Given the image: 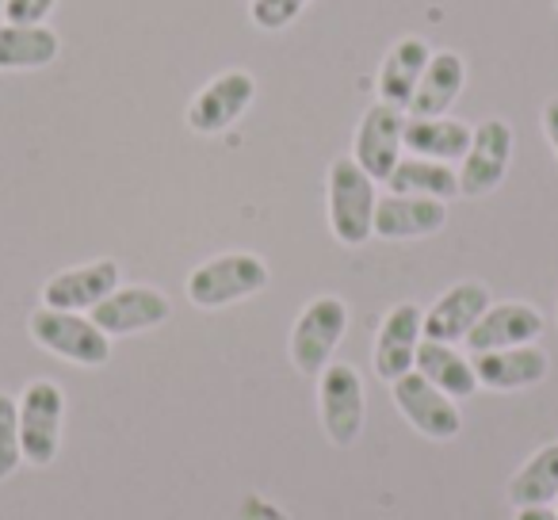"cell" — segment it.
<instances>
[{
	"label": "cell",
	"instance_id": "obj_15",
	"mask_svg": "<svg viewBox=\"0 0 558 520\" xmlns=\"http://www.w3.org/2000/svg\"><path fill=\"white\" fill-rule=\"evenodd\" d=\"M448 222V203L428 199V195H383L375 203V238L383 241H413L440 233Z\"/></svg>",
	"mask_w": 558,
	"mask_h": 520
},
{
	"label": "cell",
	"instance_id": "obj_31",
	"mask_svg": "<svg viewBox=\"0 0 558 520\" xmlns=\"http://www.w3.org/2000/svg\"><path fill=\"white\" fill-rule=\"evenodd\" d=\"M555 318H558V306H555Z\"/></svg>",
	"mask_w": 558,
	"mask_h": 520
},
{
	"label": "cell",
	"instance_id": "obj_8",
	"mask_svg": "<svg viewBox=\"0 0 558 520\" xmlns=\"http://www.w3.org/2000/svg\"><path fill=\"white\" fill-rule=\"evenodd\" d=\"M512 161V126L505 119H482L471 131V146L459 161V195L482 199L494 188H501Z\"/></svg>",
	"mask_w": 558,
	"mask_h": 520
},
{
	"label": "cell",
	"instance_id": "obj_30",
	"mask_svg": "<svg viewBox=\"0 0 558 520\" xmlns=\"http://www.w3.org/2000/svg\"><path fill=\"white\" fill-rule=\"evenodd\" d=\"M555 512H558V497H555Z\"/></svg>",
	"mask_w": 558,
	"mask_h": 520
},
{
	"label": "cell",
	"instance_id": "obj_14",
	"mask_svg": "<svg viewBox=\"0 0 558 520\" xmlns=\"http://www.w3.org/2000/svg\"><path fill=\"white\" fill-rule=\"evenodd\" d=\"M489 288L478 280H463L451 283L440 299L425 311V341H444V344H459L466 341L478 318L489 311Z\"/></svg>",
	"mask_w": 558,
	"mask_h": 520
},
{
	"label": "cell",
	"instance_id": "obj_25",
	"mask_svg": "<svg viewBox=\"0 0 558 520\" xmlns=\"http://www.w3.org/2000/svg\"><path fill=\"white\" fill-rule=\"evenodd\" d=\"M24 463V444H20V406L12 395L0 390V482L12 479Z\"/></svg>",
	"mask_w": 558,
	"mask_h": 520
},
{
	"label": "cell",
	"instance_id": "obj_2",
	"mask_svg": "<svg viewBox=\"0 0 558 520\" xmlns=\"http://www.w3.org/2000/svg\"><path fill=\"white\" fill-rule=\"evenodd\" d=\"M375 180L356 165V157H337L329 165V230L341 245L356 249L372 238L375 226Z\"/></svg>",
	"mask_w": 558,
	"mask_h": 520
},
{
	"label": "cell",
	"instance_id": "obj_22",
	"mask_svg": "<svg viewBox=\"0 0 558 520\" xmlns=\"http://www.w3.org/2000/svg\"><path fill=\"white\" fill-rule=\"evenodd\" d=\"M413 372H421L436 390H444L448 398H471L478 390V375H474V360L463 356L456 344L444 341H421L417 364Z\"/></svg>",
	"mask_w": 558,
	"mask_h": 520
},
{
	"label": "cell",
	"instance_id": "obj_21",
	"mask_svg": "<svg viewBox=\"0 0 558 520\" xmlns=\"http://www.w3.org/2000/svg\"><path fill=\"white\" fill-rule=\"evenodd\" d=\"M62 55V39L47 24H0V70H47Z\"/></svg>",
	"mask_w": 558,
	"mask_h": 520
},
{
	"label": "cell",
	"instance_id": "obj_28",
	"mask_svg": "<svg viewBox=\"0 0 558 520\" xmlns=\"http://www.w3.org/2000/svg\"><path fill=\"white\" fill-rule=\"evenodd\" d=\"M539 123H543V138H547V146L555 149V157H558V96H550V100L543 104Z\"/></svg>",
	"mask_w": 558,
	"mask_h": 520
},
{
	"label": "cell",
	"instance_id": "obj_20",
	"mask_svg": "<svg viewBox=\"0 0 558 520\" xmlns=\"http://www.w3.org/2000/svg\"><path fill=\"white\" fill-rule=\"evenodd\" d=\"M471 131L474 126L459 123V119L436 116V119H413L405 116V134L402 146L410 149L413 157H428V161H463L466 146H471Z\"/></svg>",
	"mask_w": 558,
	"mask_h": 520
},
{
	"label": "cell",
	"instance_id": "obj_11",
	"mask_svg": "<svg viewBox=\"0 0 558 520\" xmlns=\"http://www.w3.org/2000/svg\"><path fill=\"white\" fill-rule=\"evenodd\" d=\"M425 341V311L417 303H398L379 322V337H375V375L383 383H395L413 372L417 364V349Z\"/></svg>",
	"mask_w": 558,
	"mask_h": 520
},
{
	"label": "cell",
	"instance_id": "obj_27",
	"mask_svg": "<svg viewBox=\"0 0 558 520\" xmlns=\"http://www.w3.org/2000/svg\"><path fill=\"white\" fill-rule=\"evenodd\" d=\"M58 0H4V24H47Z\"/></svg>",
	"mask_w": 558,
	"mask_h": 520
},
{
	"label": "cell",
	"instance_id": "obj_4",
	"mask_svg": "<svg viewBox=\"0 0 558 520\" xmlns=\"http://www.w3.org/2000/svg\"><path fill=\"white\" fill-rule=\"evenodd\" d=\"M32 329L35 344L54 356L70 360V364H81V367H104L111 360V337L96 326L88 314H73V311H43L32 314L27 322Z\"/></svg>",
	"mask_w": 558,
	"mask_h": 520
},
{
	"label": "cell",
	"instance_id": "obj_29",
	"mask_svg": "<svg viewBox=\"0 0 558 520\" xmlns=\"http://www.w3.org/2000/svg\"><path fill=\"white\" fill-rule=\"evenodd\" d=\"M512 520H558V512L550 505H539V509H517Z\"/></svg>",
	"mask_w": 558,
	"mask_h": 520
},
{
	"label": "cell",
	"instance_id": "obj_5",
	"mask_svg": "<svg viewBox=\"0 0 558 520\" xmlns=\"http://www.w3.org/2000/svg\"><path fill=\"white\" fill-rule=\"evenodd\" d=\"M20 406V444H24V463L50 467L62 448L65 425V390L50 379H35L16 398Z\"/></svg>",
	"mask_w": 558,
	"mask_h": 520
},
{
	"label": "cell",
	"instance_id": "obj_13",
	"mask_svg": "<svg viewBox=\"0 0 558 520\" xmlns=\"http://www.w3.org/2000/svg\"><path fill=\"white\" fill-rule=\"evenodd\" d=\"M119 283H123V273H119L116 261H93V265L65 268V273L50 276V280L43 283V306H50V311L88 314L93 306H100Z\"/></svg>",
	"mask_w": 558,
	"mask_h": 520
},
{
	"label": "cell",
	"instance_id": "obj_10",
	"mask_svg": "<svg viewBox=\"0 0 558 520\" xmlns=\"http://www.w3.org/2000/svg\"><path fill=\"white\" fill-rule=\"evenodd\" d=\"M395 406L421 436L428 440H456L463 433V413H459L456 398H448L444 390H436L421 372H410L402 379L390 383Z\"/></svg>",
	"mask_w": 558,
	"mask_h": 520
},
{
	"label": "cell",
	"instance_id": "obj_6",
	"mask_svg": "<svg viewBox=\"0 0 558 520\" xmlns=\"http://www.w3.org/2000/svg\"><path fill=\"white\" fill-rule=\"evenodd\" d=\"M318 413H322V428L337 448H349L360 440L364 433V379L352 364H329L318 375Z\"/></svg>",
	"mask_w": 558,
	"mask_h": 520
},
{
	"label": "cell",
	"instance_id": "obj_26",
	"mask_svg": "<svg viewBox=\"0 0 558 520\" xmlns=\"http://www.w3.org/2000/svg\"><path fill=\"white\" fill-rule=\"evenodd\" d=\"M311 0H253L248 4V16L260 32H283L288 24H295L303 16V9Z\"/></svg>",
	"mask_w": 558,
	"mask_h": 520
},
{
	"label": "cell",
	"instance_id": "obj_24",
	"mask_svg": "<svg viewBox=\"0 0 558 520\" xmlns=\"http://www.w3.org/2000/svg\"><path fill=\"white\" fill-rule=\"evenodd\" d=\"M387 188L395 195H428V199H456L459 195V172L444 161H428V157H402L390 172Z\"/></svg>",
	"mask_w": 558,
	"mask_h": 520
},
{
	"label": "cell",
	"instance_id": "obj_32",
	"mask_svg": "<svg viewBox=\"0 0 558 520\" xmlns=\"http://www.w3.org/2000/svg\"><path fill=\"white\" fill-rule=\"evenodd\" d=\"M555 9H558V0H555Z\"/></svg>",
	"mask_w": 558,
	"mask_h": 520
},
{
	"label": "cell",
	"instance_id": "obj_23",
	"mask_svg": "<svg viewBox=\"0 0 558 520\" xmlns=\"http://www.w3.org/2000/svg\"><path fill=\"white\" fill-rule=\"evenodd\" d=\"M509 501L512 509H539L555 505L558 497V444H543L524 467L509 479Z\"/></svg>",
	"mask_w": 558,
	"mask_h": 520
},
{
	"label": "cell",
	"instance_id": "obj_16",
	"mask_svg": "<svg viewBox=\"0 0 558 520\" xmlns=\"http://www.w3.org/2000/svg\"><path fill=\"white\" fill-rule=\"evenodd\" d=\"M543 334V314L532 303H489V311L478 318V326L466 334L471 356L478 352L512 349V344H535Z\"/></svg>",
	"mask_w": 558,
	"mask_h": 520
},
{
	"label": "cell",
	"instance_id": "obj_19",
	"mask_svg": "<svg viewBox=\"0 0 558 520\" xmlns=\"http://www.w3.org/2000/svg\"><path fill=\"white\" fill-rule=\"evenodd\" d=\"M433 58V47H428L421 35H402L395 47L387 50L379 65V100L383 104H395V108H410L413 93H417L421 77H425V65Z\"/></svg>",
	"mask_w": 558,
	"mask_h": 520
},
{
	"label": "cell",
	"instance_id": "obj_12",
	"mask_svg": "<svg viewBox=\"0 0 558 520\" xmlns=\"http://www.w3.org/2000/svg\"><path fill=\"white\" fill-rule=\"evenodd\" d=\"M169 314H172V303L165 291L142 288V283H134V288H123V283H119L100 306L88 311V318H93L108 337H131V334H146V329L169 322Z\"/></svg>",
	"mask_w": 558,
	"mask_h": 520
},
{
	"label": "cell",
	"instance_id": "obj_7",
	"mask_svg": "<svg viewBox=\"0 0 558 520\" xmlns=\"http://www.w3.org/2000/svg\"><path fill=\"white\" fill-rule=\"evenodd\" d=\"M253 100H256L253 73H245V70L218 73V77H210L207 85L192 96V104H187V131L203 134V138L230 131V126L253 108Z\"/></svg>",
	"mask_w": 558,
	"mask_h": 520
},
{
	"label": "cell",
	"instance_id": "obj_17",
	"mask_svg": "<svg viewBox=\"0 0 558 520\" xmlns=\"http://www.w3.org/2000/svg\"><path fill=\"white\" fill-rule=\"evenodd\" d=\"M471 360H474V375H478V387L501 390V395L535 387L550 372V356L539 344H512V349L478 352Z\"/></svg>",
	"mask_w": 558,
	"mask_h": 520
},
{
	"label": "cell",
	"instance_id": "obj_9",
	"mask_svg": "<svg viewBox=\"0 0 558 520\" xmlns=\"http://www.w3.org/2000/svg\"><path fill=\"white\" fill-rule=\"evenodd\" d=\"M402 134H405V111L395 108V104L375 100L372 108L360 116L352 157H356V165L375 184H387L395 165L402 161V149H405Z\"/></svg>",
	"mask_w": 558,
	"mask_h": 520
},
{
	"label": "cell",
	"instance_id": "obj_1",
	"mask_svg": "<svg viewBox=\"0 0 558 520\" xmlns=\"http://www.w3.org/2000/svg\"><path fill=\"white\" fill-rule=\"evenodd\" d=\"M268 280V265L256 253H222L192 268L184 291L199 311H222V306H233L248 295H260Z\"/></svg>",
	"mask_w": 558,
	"mask_h": 520
},
{
	"label": "cell",
	"instance_id": "obj_3",
	"mask_svg": "<svg viewBox=\"0 0 558 520\" xmlns=\"http://www.w3.org/2000/svg\"><path fill=\"white\" fill-rule=\"evenodd\" d=\"M349 329V306L337 295H318L299 311L291 326V364L303 375H322L333 364L337 344Z\"/></svg>",
	"mask_w": 558,
	"mask_h": 520
},
{
	"label": "cell",
	"instance_id": "obj_18",
	"mask_svg": "<svg viewBox=\"0 0 558 520\" xmlns=\"http://www.w3.org/2000/svg\"><path fill=\"white\" fill-rule=\"evenodd\" d=\"M463 85H466L463 58H459L456 50H433V58H428V65H425V77H421L405 116H413V119L448 116L459 96H463Z\"/></svg>",
	"mask_w": 558,
	"mask_h": 520
}]
</instances>
